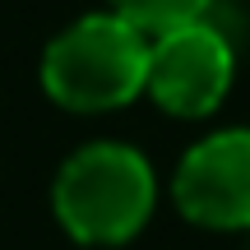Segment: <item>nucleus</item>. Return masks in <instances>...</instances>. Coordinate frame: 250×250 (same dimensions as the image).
<instances>
[{
  "label": "nucleus",
  "instance_id": "f257e3e1",
  "mask_svg": "<svg viewBox=\"0 0 250 250\" xmlns=\"http://www.w3.org/2000/svg\"><path fill=\"white\" fill-rule=\"evenodd\" d=\"M153 171L125 144H88L56 176V218L74 241H130L153 213Z\"/></svg>",
  "mask_w": 250,
  "mask_h": 250
},
{
  "label": "nucleus",
  "instance_id": "f03ea898",
  "mask_svg": "<svg viewBox=\"0 0 250 250\" xmlns=\"http://www.w3.org/2000/svg\"><path fill=\"white\" fill-rule=\"evenodd\" d=\"M148 37L121 14H88L42 56V83L70 111H111L144 88Z\"/></svg>",
  "mask_w": 250,
  "mask_h": 250
},
{
  "label": "nucleus",
  "instance_id": "7ed1b4c3",
  "mask_svg": "<svg viewBox=\"0 0 250 250\" xmlns=\"http://www.w3.org/2000/svg\"><path fill=\"white\" fill-rule=\"evenodd\" d=\"M232 83V46L204 19L186 28L158 33L148 42V74L144 88L176 116H204L223 102Z\"/></svg>",
  "mask_w": 250,
  "mask_h": 250
},
{
  "label": "nucleus",
  "instance_id": "20e7f679",
  "mask_svg": "<svg viewBox=\"0 0 250 250\" xmlns=\"http://www.w3.org/2000/svg\"><path fill=\"white\" fill-rule=\"evenodd\" d=\"M176 208L199 227H250V130L199 139L176 167Z\"/></svg>",
  "mask_w": 250,
  "mask_h": 250
},
{
  "label": "nucleus",
  "instance_id": "39448f33",
  "mask_svg": "<svg viewBox=\"0 0 250 250\" xmlns=\"http://www.w3.org/2000/svg\"><path fill=\"white\" fill-rule=\"evenodd\" d=\"M116 14L125 23H134L144 37H158V33H171V28H186V23H199V14L208 9V0H111Z\"/></svg>",
  "mask_w": 250,
  "mask_h": 250
}]
</instances>
